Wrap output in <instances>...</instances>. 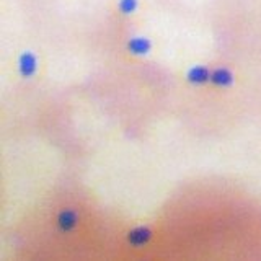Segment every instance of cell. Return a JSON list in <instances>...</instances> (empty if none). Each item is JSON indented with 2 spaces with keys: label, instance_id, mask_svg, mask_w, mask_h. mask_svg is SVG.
Segmentation results:
<instances>
[{
  "label": "cell",
  "instance_id": "5",
  "mask_svg": "<svg viewBox=\"0 0 261 261\" xmlns=\"http://www.w3.org/2000/svg\"><path fill=\"white\" fill-rule=\"evenodd\" d=\"M237 84H239V73L233 67L227 64L212 67L209 88L219 90V92H230L237 87Z\"/></svg>",
  "mask_w": 261,
  "mask_h": 261
},
{
  "label": "cell",
  "instance_id": "2",
  "mask_svg": "<svg viewBox=\"0 0 261 261\" xmlns=\"http://www.w3.org/2000/svg\"><path fill=\"white\" fill-rule=\"evenodd\" d=\"M159 41L149 33H134L124 39L122 53L129 61H145L157 54Z\"/></svg>",
  "mask_w": 261,
  "mask_h": 261
},
{
  "label": "cell",
  "instance_id": "6",
  "mask_svg": "<svg viewBox=\"0 0 261 261\" xmlns=\"http://www.w3.org/2000/svg\"><path fill=\"white\" fill-rule=\"evenodd\" d=\"M82 222V214L77 207H62L54 217L56 228L61 233H72L75 232Z\"/></svg>",
  "mask_w": 261,
  "mask_h": 261
},
{
  "label": "cell",
  "instance_id": "4",
  "mask_svg": "<svg viewBox=\"0 0 261 261\" xmlns=\"http://www.w3.org/2000/svg\"><path fill=\"white\" fill-rule=\"evenodd\" d=\"M212 65L206 62H193L186 65L181 72V80L191 88H204L211 84Z\"/></svg>",
  "mask_w": 261,
  "mask_h": 261
},
{
  "label": "cell",
  "instance_id": "3",
  "mask_svg": "<svg viewBox=\"0 0 261 261\" xmlns=\"http://www.w3.org/2000/svg\"><path fill=\"white\" fill-rule=\"evenodd\" d=\"M147 10V0H111L110 13L114 20L133 23L141 20Z\"/></svg>",
  "mask_w": 261,
  "mask_h": 261
},
{
  "label": "cell",
  "instance_id": "1",
  "mask_svg": "<svg viewBox=\"0 0 261 261\" xmlns=\"http://www.w3.org/2000/svg\"><path fill=\"white\" fill-rule=\"evenodd\" d=\"M46 59L41 49L33 46H23L13 54L12 59V72L13 77L24 84L38 82L44 75Z\"/></svg>",
  "mask_w": 261,
  "mask_h": 261
},
{
  "label": "cell",
  "instance_id": "7",
  "mask_svg": "<svg viewBox=\"0 0 261 261\" xmlns=\"http://www.w3.org/2000/svg\"><path fill=\"white\" fill-rule=\"evenodd\" d=\"M153 235L155 230L149 224H137L126 232V240L133 248H144L152 242Z\"/></svg>",
  "mask_w": 261,
  "mask_h": 261
}]
</instances>
